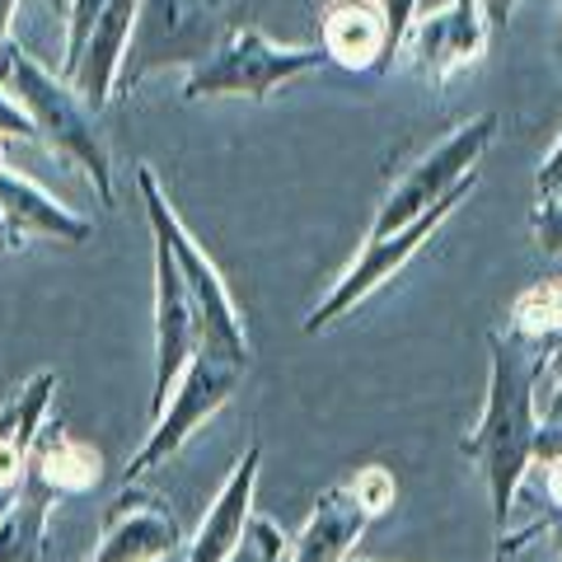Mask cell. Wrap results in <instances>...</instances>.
Masks as SVG:
<instances>
[{"mask_svg": "<svg viewBox=\"0 0 562 562\" xmlns=\"http://www.w3.org/2000/svg\"><path fill=\"white\" fill-rule=\"evenodd\" d=\"M535 380L539 357L530 342L512 338V333L492 328L487 333V398L483 417L464 441L460 454L479 469L492 502V525H497V543L506 539V520H512L516 492L525 473L535 464L539 450V408H535Z\"/></svg>", "mask_w": 562, "mask_h": 562, "instance_id": "obj_1", "label": "cell"}, {"mask_svg": "<svg viewBox=\"0 0 562 562\" xmlns=\"http://www.w3.org/2000/svg\"><path fill=\"white\" fill-rule=\"evenodd\" d=\"M0 85L24 103V113L33 117L43 146L52 155H61V160H70L76 169H85V179L94 183L99 202L113 206L117 202L113 155H109V140L99 132V113L76 94V85H70L61 70H47L20 43L0 47Z\"/></svg>", "mask_w": 562, "mask_h": 562, "instance_id": "obj_2", "label": "cell"}, {"mask_svg": "<svg viewBox=\"0 0 562 562\" xmlns=\"http://www.w3.org/2000/svg\"><path fill=\"white\" fill-rule=\"evenodd\" d=\"M231 24L235 20L221 10V0H140L113 80V99H132L136 85L150 80L155 70L202 66L231 33Z\"/></svg>", "mask_w": 562, "mask_h": 562, "instance_id": "obj_3", "label": "cell"}, {"mask_svg": "<svg viewBox=\"0 0 562 562\" xmlns=\"http://www.w3.org/2000/svg\"><path fill=\"white\" fill-rule=\"evenodd\" d=\"M136 188H140V202H146V221H150V235L169 244L173 262L188 281V295H192V314H198V347H216L225 357H239L249 361V333H244V319H239V305L231 301V286L216 268L198 235L188 231L179 221V211L169 206L160 179H155L150 165H136Z\"/></svg>", "mask_w": 562, "mask_h": 562, "instance_id": "obj_4", "label": "cell"}, {"mask_svg": "<svg viewBox=\"0 0 562 562\" xmlns=\"http://www.w3.org/2000/svg\"><path fill=\"white\" fill-rule=\"evenodd\" d=\"M328 57L324 47H281L272 43L258 24H231V33L221 38V47L211 52L202 66L188 70L183 80V99L188 103H202V99H254L262 103L281 85L314 76L324 70Z\"/></svg>", "mask_w": 562, "mask_h": 562, "instance_id": "obj_5", "label": "cell"}, {"mask_svg": "<svg viewBox=\"0 0 562 562\" xmlns=\"http://www.w3.org/2000/svg\"><path fill=\"white\" fill-rule=\"evenodd\" d=\"M244 371H249V361L225 357V351H216V347H198V351H192V361L183 366V375L173 380L165 408L150 417L146 441H140V450L127 460V469H122V487H136L150 469H160L165 460H173V454L188 446V436L198 427H206V422L216 417L225 403H231V394L239 390Z\"/></svg>", "mask_w": 562, "mask_h": 562, "instance_id": "obj_6", "label": "cell"}, {"mask_svg": "<svg viewBox=\"0 0 562 562\" xmlns=\"http://www.w3.org/2000/svg\"><path fill=\"white\" fill-rule=\"evenodd\" d=\"M473 188H479V173H469V179L454 183L446 198H436L417 221L398 225V231L380 235V239H366L361 254L351 258V268H347L338 281H333L328 295L305 314L301 328H305V333H324V328H333L338 319H347V314L357 310L361 301H371V295L384 286V281H394L422 249H427V244L436 239V231H441V225L454 216V211H460V206L473 198Z\"/></svg>", "mask_w": 562, "mask_h": 562, "instance_id": "obj_7", "label": "cell"}, {"mask_svg": "<svg viewBox=\"0 0 562 562\" xmlns=\"http://www.w3.org/2000/svg\"><path fill=\"white\" fill-rule=\"evenodd\" d=\"M398 502V483L384 464L351 469L342 483L319 492L305 525L286 539V562H347L361 535Z\"/></svg>", "mask_w": 562, "mask_h": 562, "instance_id": "obj_8", "label": "cell"}, {"mask_svg": "<svg viewBox=\"0 0 562 562\" xmlns=\"http://www.w3.org/2000/svg\"><path fill=\"white\" fill-rule=\"evenodd\" d=\"M492 140H497V113H479V117L460 122L446 140H436L427 155H417V160L384 188L366 239H380V235L398 231V225L417 221L436 198H446L454 183H464L469 173H479V160L487 155Z\"/></svg>", "mask_w": 562, "mask_h": 562, "instance_id": "obj_9", "label": "cell"}, {"mask_svg": "<svg viewBox=\"0 0 562 562\" xmlns=\"http://www.w3.org/2000/svg\"><path fill=\"white\" fill-rule=\"evenodd\" d=\"M487 38H492V29H487V14L479 0H436V5L417 10L398 57H408V66L422 80L446 85L483 57Z\"/></svg>", "mask_w": 562, "mask_h": 562, "instance_id": "obj_10", "label": "cell"}, {"mask_svg": "<svg viewBox=\"0 0 562 562\" xmlns=\"http://www.w3.org/2000/svg\"><path fill=\"white\" fill-rule=\"evenodd\" d=\"M150 277H155V390H150V417L165 408L173 380L198 351V314H192L188 281L173 262L169 244L150 235Z\"/></svg>", "mask_w": 562, "mask_h": 562, "instance_id": "obj_11", "label": "cell"}, {"mask_svg": "<svg viewBox=\"0 0 562 562\" xmlns=\"http://www.w3.org/2000/svg\"><path fill=\"white\" fill-rule=\"evenodd\" d=\"M258 469H262V446L254 441V446L235 460L231 479L221 483L216 502L206 506L198 535L183 543V562H225L244 539H249L254 497H258Z\"/></svg>", "mask_w": 562, "mask_h": 562, "instance_id": "obj_12", "label": "cell"}, {"mask_svg": "<svg viewBox=\"0 0 562 562\" xmlns=\"http://www.w3.org/2000/svg\"><path fill=\"white\" fill-rule=\"evenodd\" d=\"M57 371H33L20 390L0 403V516L5 506L20 497L29 483V460H33V441H38L52 394H57Z\"/></svg>", "mask_w": 562, "mask_h": 562, "instance_id": "obj_13", "label": "cell"}, {"mask_svg": "<svg viewBox=\"0 0 562 562\" xmlns=\"http://www.w3.org/2000/svg\"><path fill=\"white\" fill-rule=\"evenodd\" d=\"M183 543L188 539L173 512H165L160 502H140L136 492L132 497L122 492L109 506V516H103V535L85 562H155L165 553H179Z\"/></svg>", "mask_w": 562, "mask_h": 562, "instance_id": "obj_14", "label": "cell"}, {"mask_svg": "<svg viewBox=\"0 0 562 562\" xmlns=\"http://www.w3.org/2000/svg\"><path fill=\"white\" fill-rule=\"evenodd\" d=\"M319 47H324L328 66L384 76L390 29H384L380 0H328L319 10Z\"/></svg>", "mask_w": 562, "mask_h": 562, "instance_id": "obj_15", "label": "cell"}, {"mask_svg": "<svg viewBox=\"0 0 562 562\" xmlns=\"http://www.w3.org/2000/svg\"><path fill=\"white\" fill-rule=\"evenodd\" d=\"M136 5L140 0H109L103 14L94 20V29H90V38H85L80 57L66 70V80L76 85V94L90 103L94 113H103L113 103V80H117L122 52H127V38H132Z\"/></svg>", "mask_w": 562, "mask_h": 562, "instance_id": "obj_16", "label": "cell"}, {"mask_svg": "<svg viewBox=\"0 0 562 562\" xmlns=\"http://www.w3.org/2000/svg\"><path fill=\"white\" fill-rule=\"evenodd\" d=\"M0 216L10 221V231L20 239H57V244H85L94 235V225L80 211L61 206L52 192H43L33 179H24L20 169H10L0 160Z\"/></svg>", "mask_w": 562, "mask_h": 562, "instance_id": "obj_17", "label": "cell"}, {"mask_svg": "<svg viewBox=\"0 0 562 562\" xmlns=\"http://www.w3.org/2000/svg\"><path fill=\"white\" fill-rule=\"evenodd\" d=\"M103 473V460L90 441H80V436H70L61 427H43L38 441H33V460H29V479L43 483L52 497H85V492H94Z\"/></svg>", "mask_w": 562, "mask_h": 562, "instance_id": "obj_18", "label": "cell"}, {"mask_svg": "<svg viewBox=\"0 0 562 562\" xmlns=\"http://www.w3.org/2000/svg\"><path fill=\"white\" fill-rule=\"evenodd\" d=\"M57 497L43 483H24V492L0 516V562H43L47 553V520Z\"/></svg>", "mask_w": 562, "mask_h": 562, "instance_id": "obj_19", "label": "cell"}, {"mask_svg": "<svg viewBox=\"0 0 562 562\" xmlns=\"http://www.w3.org/2000/svg\"><path fill=\"white\" fill-rule=\"evenodd\" d=\"M506 333L530 347H549L562 338V277L530 281L512 310H506Z\"/></svg>", "mask_w": 562, "mask_h": 562, "instance_id": "obj_20", "label": "cell"}, {"mask_svg": "<svg viewBox=\"0 0 562 562\" xmlns=\"http://www.w3.org/2000/svg\"><path fill=\"white\" fill-rule=\"evenodd\" d=\"M535 408H539V427H562V338L543 347L539 357Z\"/></svg>", "mask_w": 562, "mask_h": 562, "instance_id": "obj_21", "label": "cell"}, {"mask_svg": "<svg viewBox=\"0 0 562 562\" xmlns=\"http://www.w3.org/2000/svg\"><path fill=\"white\" fill-rule=\"evenodd\" d=\"M225 562H286V535H281L268 516H254L249 539H244Z\"/></svg>", "mask_w": 562, "mask_h": 562, "instance_id": "obj_22", "label": "cell"}, {"mask_svg": "<svg viewBox=\"0 0 562 562\" xmlns=\"http://www.w3.org/2000/svg\"><path fill=\"white\" fill-rule=\"evenodd\" d=\"M103 5H109V0H70V10H66V38H61V76L70 70V61L80 57V47H85V38H90V29H94V20L103 14Z\"/></svg>", "mask_w": 562, "mask_h": 562, "instance_id": "obj_23", "label": "cell"}, {"mask_svg": "<svg viewBox=\"0 0 562 562\" xmlns=\"http://www.w3.org/2000/svg\"><path fill=\"white\" fill-rule=\"evenodd\" d=\"M530 235L539 244L543 258H558L562 262V192L558 198H539L530 211Z\"/></svg>", "mask_w": 562, "mask_h": 562, "instance_id": "obj_24", "label": "cell"}, {"mask_svg": "<svg viewBox=\"0 0 562 562\" xmlns=\"http://www.w3.org/2000/svg\"><path fill=\"white\" fill-rule=\"evenodd\" d=\"M380 10H384V29H390V61H384V76H390L398 52H403V38H408V29L422 10V0H380Z\"/></svg>", "mask_w": 562, "mask_h": 562, "instance_id": "obj_25", "label": "cell"}, {"mask_svg": "<svg viewBox=\"0 0 562 562\" xmlns=\"http://www.w3.org/2000/svg\"><path fill=\"white\" fill-rule=\"evenodd\" d=\"M0 140H43L38 127H33V117L24 113V103L14 99L5 85H0Z\"/></svg>", "mask_w": 562, "mask_h": 562, "instance_id": "obj_26", "label": "cell"}, {"mask_svg": "<svg viewBox=\"0 0 562 562\" xmlns=\"http://www.w3.org/2000/svg\"><path fill=\"white\" fill-rule=\"evenodd\" d=\"M535 192H539V198H558V192H562V136H558V146L543 155V165L535 173Z\"/></svg>", "mask_w": 562, "mask_h": 562, "instance_id": "obj_27", "label": "cell"}, {"mask_svg": "<svg viewBox=\"0 0 562 562\" xmlns=\"http://www.w3.org/2000/svg\"><path fill=\"white\" fill-rule=\"evenodd\" d=\"M479 5L487 14V29L497 33V29H506V20H512V10L520 5V0H479Z\"/></svg>", "mask_w": 562, "mask_h": 562, "instance_id": "obj_28", "label": "cell"}, {"mask_svg": "<svg viewBox=\"0 0 562 562\" xmlns=\"http://www.w3.org/2000/svg\"><path fill=\"white\" fill-rule=\"evenodd\" d=\"M14 14H20V0H0V47H5V43H10Z\"/></svg>", "mask_w": 562, "mask_h": 562, "instance_id": "obj_29", "label": "cell"}, {"mask_svg": "<svg viewBox=\"0 0 562 562\" xmlns=\"http://www.w3.org/2000/svg\"><path fill=\"white\" fill-rule=\"evenodd\" d=\"M52 10H57V20H66V10H70V0H47Z\"/></svg>", "mask_w": 562, "mask_h": 562, "instance_id": "obj_30", "label": "cell"}, {"mask_svg": "<svg viewBox=\"0 0 562 562\" xmlns=\"http://www.w3.org/2000/svg\"><path fill=\"white\" fill-rule=\"evenodd\" d=\"M155 562H183V549H179V553H165V558H155Z\"/></svg>", "mask_w": 562, "mask_h": 562, "instance_id": "obj_31", "label": "cell"}, {"mask_svg": "<svg viewBox=\"0 0 562 562\" xmlns=\"http://www.w3.org/2000/svg\"><path fill=\"white\" fill-rule=\"evenodd\" d=\"M558 24H562V0H558Z\"/></svg>", "mask_w": 562, "mask_h": 562, "instance_id": "obj_32", "label": "cell"}, {"mask_svg": "<svg viewBox=\"0 0 562 562\" xmlns=\"http://www.w3.org/2000/svg\"><path fill=\"white\" fill-rule=\"evenodd\" d=\"M422 5H436V0H422Z\"/></svg>", "mask_w": 562, "mask_h": 562, "instance_id": "obj_33", "label": "cell"}, {"mask_svg": "<svg viewBox=\"0 0 562 562\" xmlns=\"http://www.w3.org/2000/svg\"><path fill=\"white\" fill-rule=\"evenodd\" d=\"M347 562H357V558H347Z\"/></svg>", "mask_w": 562, "mask_h": 562, "instance_id": "obj_34", "label": "cell"}]
</instances>
